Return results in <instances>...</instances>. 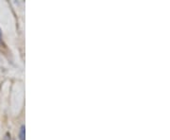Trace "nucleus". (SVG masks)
<instances>
[{"label":"nucleus","mask_w":170,"mask_h":140,"mask_svg":"<svg viewBox=\"0 0 170 140\" xmlns=\"http://www.w3.org/2000/svg\"><path fill=\"white\" fill-rule=\"evenodd\" d=\"M20 139L25 140V126H23L20 130Z\"/></svg>","instance_id":"1"},{"label":"nucleus","mask_w":170,"mask_h":140,"mask_svg":"<svg viewBox=\"0 0 170 140\" xmlns=\"http://www.w3.org/2000/svg\"><path fill=\"white\" fill-rule=\"evenodd\" d=\"M1 38H2V35H1V30H0V41H1Z\"/></svg>","instance_id":"2"}]
</instances>
